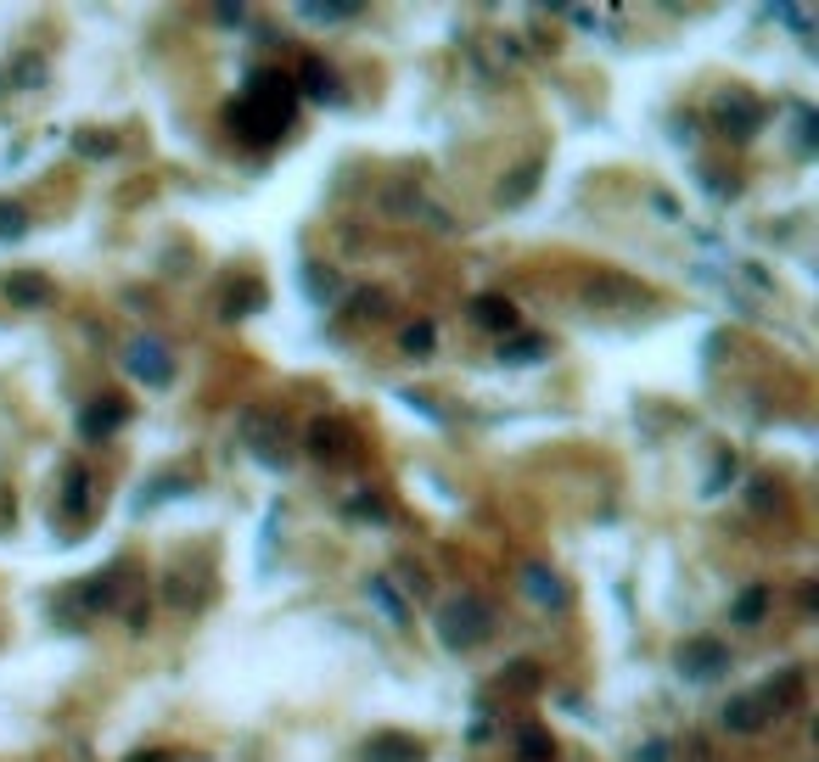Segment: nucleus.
I'll return each mask as SVG.
<instances>
[{"instance_id": "1", "label": "nucleus", "mask_w": 819, "mask_h": 762, "mask_svg": "<svg viewBox=\"0 0 819 762\" xmlns=\"http://www.w3.org/2000/svg\"><path fill=\"white\" fill-rule=\"evenodd\" d=\"M292 118H298V90H292V79L281 68H253L247 90L225 107V124L247 146H276L292 129Z\"/></svg>"}, {"instance_id": "2", "label": "nucleus", "mask_w": 819, "mask_h": 762, "mask_svg": "<svg viewBox=\"0 0 819 762\" xmlns=\"http://www.w3.org/2000/svg\"><path fill=\"white\" fill-rule=\"evenodd\" d=\"M488 628H495V611H488L483 600H472V594H461V600H449L438 611V640L449 650H472L488 640Z\"/></svg>"}, {"instance_id": "3", "label": "nucleus", "mask_w": 819, "mask_h": 762, "mask_svg": "<svg viewBox=\"0 0 819 762\" xmlns=\"http://www.w3.org/2000/svg\"><path fill=\"white\" fill-rule=\"evenodd\" d=\"M713 129H725L730 141H752L764 129V102H758V95H746V90H725L713 102Z\"/></svg>"}, {"instance_id": "4", "label": "nucleus", "mask_w": 819, "mask_h": 762, "mask_svg": "<svg viewBox=\"0 0 819 762\" xmlns=\"http://www.w3.org/2000/svg\"><path fill=\"white\" fill-rule=\"evenodd\" d=\"M124 371L136 382H146V387H169L175 382V353L163 348L157 337H136L124 348Z\"/></svg>"}, {"instance_id": "5", "label": "nucleus", "mask_w": 819, "mask_h": 762, "mask_svg": "<svg viewBox=\"0 0 819 762\" xmlns=\"http://www.w3.org/2000/svg\"><path fill=\"white\" fill-rule=\"evenodd\" d=\"M730 673V645H718V640H691L679 650V679L684 684H718Z\"/></svg>"}, {"instance_id": "6", "label": "nucleus", "mask_w": 819, "mask_h": 762, "mask_svg": "<svg viewBox=\"0 0 819 762\" xmlns=\"http://www.w3.org/2000/svg\"><path fill=\"white\" fill-rule=\"evenodd\" d=\"M124 421H129V399H118V392H107V399H90V404L79 410V438H85V443H102V438L118 432Z\"/></svg>"}, {"instance_id": "7", "label": "nucleus", "mask_w": 819, "mask_h": 762, "mask_svg": "<svg viewBox=\"0 0 819 762\" xmlns=\"http://www.w3.org/2000/svg\"><path fill=\"white\" fill-rule=\"evenodd\" d=\"M292 90L315 95V102H332V107H343V102H348V90H343L337 68H332V62H320V56H304V68H298V85H292Z\"/></svg>"}, {"instance_id": "8", "label": "nucleus", "mask_w": 819, "mask_h": 762, "mask_svg": "<svg viewBox=\"0 0 819 762\" xmlns=\"http://www.w3.org/2000/svg\"><path fill=\"white\" fill-rule=\"evenodd\" d=\"M522 594H528L539 611H562V606H567V583L555 578L550 567H539V560H528V567H522Z\"/></svg>"}, {"instance_id": "9", "label": "nucleus", "mask_w": 819, "mask_h": 762, "mask_svg": "<svg viewBox=\"0 0 819 762\" xmlns=\"http://www.w3.org/2000/svg\"><path fill=\"white\" fill-rule=\"evenodd\" d=\"M797 695H803V673H797V668H785L780 679H769L758 695H752V707H758V712H764V723H769V718H780V712H792V707H797Z\"/></svg>"}, {"instance_id": "10", "label": "nucleus", "mask_w": 819, "mask_h": 762, "mask_svg": "<svg viewBox=\"0 0 819 762\" xmlns=\"http://www.w3.org/2000/svg\"><path fill=\"white\" fill-rule=\"evenodd\" d=\"M309 449H315V460H332V466H337V460H354L359 438L348 432L343 421H315L309 426Z\"/></svg>"}, {"instance_id": "11", "label": "nucleus", "mask_w": 819, "mask_h": 762, "mask_svg": "<svg viewBox=\"0 0 819 762\" xmlns=\"http://www.w3.org/2000/svg\"><path fill=\"white\" fill-rule=\"evenodd\" d=\"M0 292H7V303H17V309H40V303H51V275L12 270L7 281H0Z\"/></svg>"}, {"instance_id": "12", "label": "nucleus", "mask_w": 819, "mask_h": 762, "mask_svg": "<svg viewBox=\"0 0 819 762\" xmlns=\"http://www.w3.org/2000/svg\"><path fill=\"white\" fill-rule=\"evenodd\" d=\"M366 762H427V746L415 735H376L366 740Z\"/></svg>"}, {"instance_id": "13", "label": "nucleus", "mask_w": 819, "mask_h": 762, "mask_svg": "<svg viewBox=\"0 0 819 762\" xmlns=\"http://www.w3.org/2000/svg\"><path fill=\"white\" fill-rule=\"evenodd\" d=\"M472 320L506 343V331H516V303H506V297H495V292H483L477 303H472Z\"/></svg>"}, {"instance_id": "14", "label": "nucleus", "mask_w": 819, "mask_h": 762, "mask_svg": "<svg viewBox=\"0 0 819 762\" xmlns=\"http://www.w3.org/2000/svg\"><path fill=\"white\" fill-rule=\"evenodd\" d=\"M124 583H129V572H124V567H113L107 578H90V583L79 589V606H85V611H113V606H118V594H124Z\"/></svg>"}, {"instance_id": "15", "label": "nucleus", "mask_w": 819, "mask_h": 762, "mask_svg": "<svg viewBox=\"0 0 819 762\" xmlns=\"http://www.w3.org/2000/svg\"><path fill=\"white\" fill-rule=\"evenodd\" d=\"M366 594H371V600L382 606V617H387L393 628H405V622H410V600H405L399 589H393V578H387V572H376V578L366 583Z\"/></svg>"}, {"instance_id": "16", "label": "nucleus", "mask_w": 819, "mask_h": 762, "mask_svg": "<svg viewBox=\"0 0 819 762\" xmlns=\"http://www.w3.org/2000/svg\"><path fill=\"white\" fill-rule=\"evenodd\" d=\"M516 762H555V740H550V728L522 723V728H516Z\"/></svg>"}, {"instance_id": "17", "label": "nucleus", "mask_w": 819, "mask_h": 762, "mask_svg": "<svg viewBox=\"0 0 819 762\" xmlns=\"http://www.w3.org/2000/svg\"><path fill=\"white\" fill-rule=\"evenodd\" d=\"M62 511L74 521H85V511H90V472L85 466H68V477H62Z\"/></svg>"}, {"instance_id": "18", "label": "nucleus", "mask_w": 819, "mask_h": 762, "mask_svg": "<svg viewBox=\"0 0 819 762\" xmlns=\"http://www.w3.org/2000/svg\"><path fill=\"white\" fill-rule=\"evenodd\" d=\"M495 359H500V364H539V359H550V337H516V343H500Z\"/></svg>"}, {"instance_id": "19", "label": "nucleus", "mask_w": 819, "mask_h": 762, "mask_svg": "<svg viewBox=\"0 0 819 762\" xmlns=\"http://www.w3.org/2000/svg\"><path fill=\"white\" fill-rule=\"evenodd\" d=\"M764 611H769V589H764V583L741 589V600L730 606V617H735L741 628H758V622H764Z\"/></svg>"}, {"instance_id": "20", "label": "nucleus", "mask_w": 819, "mask_h": 762, "mask_svg": "<svg viewBox=\"0 0 819 762\" xmlns=\"http://www.w3.org/2000/svg\"><path fill=\"white\" fill-rule=\"evenodd\" d=\"M725 723L735 728V735H758V728H764V712L752 707V695H735V701L725 707Z\"/></svg>"}, {"instance_id": "21", "label": "nucleus", "mask_w": 819, "mask_h": 762, "mask_svg": "<svg viewBox=\"0 0 819 762\" xmlns=\"http://www.w3.org/2000/svg\"><path fill=\"white\" fill-rule=\"evenodd\" d=\"M433 343H438V325H433V320L405 325V337H399V348H405L410 359H427V353H433Z\"/></svg>"}, {"instance_id": "22", "label": "nucleus", "mask_w": 819, "mask_h": 762, "mask_svg": "<svg viewBox=\"0 0 819 762\" xmlns=\"http://www.w3.org/2000/svg\"><path fill=\"white\" fill-rule=\"evenodd\" d=\"M298 17L304 23H354L359 7H354V0H325V7H298Z\"/></svg>"}, {"instance_id": "23", "label": "nucleus", "mask_w": 819, "mask_h": 762, "mask_svg": "<svg viewBox=\"0 0 819 762\" xmlns=\"http://www.w3.org/2000/svg\"><path fill=\"white\" fill-rule=\"evenodd\" d=\"M534 185H539V163H522V169H516V175L500 185V203H506V208H516V203H522V196H528Z\"/></svg>"}, {"instance_id": "24", "label": "nucleus", "mask_w": 819, "mask_h": 762, "mask_svg": "<svg viewBox=\"0 0 819 762\" xmlns=\"http://www.w3.org/2000/svg\"><path fill=\"white\" fill-rule=\"evenodd\" d=\"M258 303H265V286H258V281H247V286H242V297H231V303H225V314L236 320V314H253Z\"/></svg>"}, {"instance_id": "25", "label": "nucleus", "mask_w": 819, "mask_h": 762, "mask_svg": "<svg viewBox=\"0 0 819 762\" xmlns=\"http://www.w3.org/2000/svg\"><path fill=\"white\" fill-rule=\"evenodd\" d=\"M348 516H366L371 527H382V521H387V505L371 500V493H359V500H348Z\"/></svg>"}, {"instance_id": "26", "label": "nucleus", "mask_w": 819, "mask_h": 762, "mask_svg": "<svg viewBox=\"0 0 819 762\" xmlns=\"http://www.w3.org/2000/svg\"><path fill=\"white\" fill-rule=\"evenodd\" d=\"M23 230H28V214L17 203H7L0 208V236H23Z\"/></svg>"}, {"instance_id": "27", "label": "nucleus", "mask_w": 819, "mask_h": 762, "mask_svg": "<svg viewBox=\"0 0 819 762\" xmlns=\"http://www.w3.org/2000/svg\"><path fill=\"white\" fill-rule=\"evenodd\" d=\"M40 68H46V56H35V51L17 56V85H40V79H46Z\"/></svg>"}, {"instance_id": "28", "label": "nucleus", "mask_w": 819, "mask_h": 762, "mask_svg": "<svg viewBox=\"0 0 819 762\" xmlns=\"http://www.w3.org/2000/svg\"><path fill=\"white\" fill-rule=\"evenodd\" d=\"M79 152H85V157H95V152H113V141H107V135H79Z\"/></svg>"}]
</instances>
